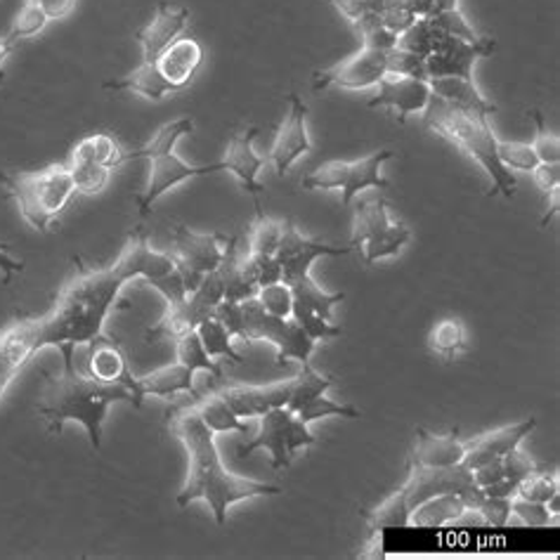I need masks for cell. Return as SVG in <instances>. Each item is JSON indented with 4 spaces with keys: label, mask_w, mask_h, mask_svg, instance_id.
Instances as JSON below:
<instances>
[{
    "label": "cell",
    "mask_w": 560,
    "mask_h": 560,
    "mask_svg": "<svg viewBox=\"0 0 560 560\" xmlns=\"http://www.w3.org/2000/svg\"><path fill=\"white\" fill-rule=\"evenodd\" d=\"M26 3L40 8L48 14V20L52 22V20H65L67 14H71L73 5H77V0H26Z\"/></svg>",
    "instance_id": "51"
},
{
    "label": "cell",
    "mask_w": 560,
    "mask_h": 560,
    "mask_svg": "<svg viewBox=\"0 0 560 560\" xmlns=\"http://www.w3.org/2000/svg\"><path fill=\"white\" fill-rule=\"evenodd\" d=\"M201 62H203L201 43L197 38L180 36L156 57V69L161 77L175 88V93H180L191 83V79L197 77Z\"/></svg>",
    "instance_id": "23"
},
{
    "label": "cell",
    "mask_w": 560,
    "mask_h": 560,
    "mask_svg": "<svg viewBox=\"0 0 560 560\" xmlns=\"http://www.w3.org/2000/svg\"><path fill=\"white\" fill-rule=\"evenodd\" d=\"M195 130V121L191 119H175L161 126L152 140L147 142L144 147L136 152H126L124 154V164L126 161L132 159H144L147 164H150V178H147L144 189L136 197L138 203V211L142 218H147L152 213V206L168 195L173 187H178L187 180H195L201 178V175H211L218 171V164L211 166H197V164H189V161L180 159L175 154V147L178 142L189 136V132Z\"/></svg>",
    "instance_id": "5"
},
{
    "label": "cell",
    "mask_w": 560,
    "mask_h": 560,
    "mask_svg": "<svg viewBox=\"0 0 560 560\" xmlns=\"http://www.w3.org/2000/svg\"><path fill=\"white\" fill-rule=\"evenodd\" d=\"M411 232L407 225L390 220L388 206L383 199L360 201L352 215V240L350 246L362 248L364 265L400 256L409 244Z\"/></svg>",
    "instance_id": "8"
},
{
    "label": "cell",
    "mask_w": 560,
    "mask_h": 560,
    "mask_svg": "<svg viewBox=\"0 0 560 560\" xmlns=\"http://www.w3.org/2000/svg\"><path fill=\"white\" fill-rule=\"evenodd\" d=\"M77 272L57 293L50 311L36 317L40 350L55 348L65 360V370L73 366L77 346H91L105 336V322L119 301L121 289L138 279L130 262L119 254L109 268H91L73 258Z\"/></svg>",
    "instance_id": "1"
},
{
    "label": "cell",
    "mask_w": 560,
    "mask_h": 560,
    "mask_svg": "<svg viewBox=\"0 0 560 560\" xmlns=\"http://www.w3.org/2000/svg\"><path fill=\"white\" fill-rule=\"evenodd\" d=\"M388 73V50L362 46L355 55L346 57L329 69L315 71L313 88L327 91V88H338V91H364L374 88Z\"/></svg>",
    "instance_id": "14"
},
{
    "label": "cell",
    "mask_w": 560,
    "mask_h": 560,
    "mask_svg": "<svg viewBox=\"0 0 560 560\" xmlns=\"http://www.w3.org/2000/svg\"><path fill=\"white\" fill-rule=\"evenodd\" d=\"M535 185L544 191V197H560V164H539L533 168Z\"/></svg>",
    "instance_id": "50"
},
{
    "label": "cell",
    "mask_w": 560,
    "mask_h": 560,
    "mask_svg": "<svg viewBox=\"0 0 560 560\" xmlns=\"http://www.w3.org/2000/svg\"><path fill=\"white\" fill-rule=\"evenodd\" d=\"M293 386H296V376L270 383V386H230L218 395L223 397L240 419H254L262 417L270 409L287 407Z\"/></svg>",
    "instance_id": "22"
},
{
    "label": "cell",
    "mask_w": 560,
    "mask_h": 560,
    "mask_svg": "<svg viewBox=\"0 0 560 560\" xmlns=\"http://www.w3.org/2000/svg\"><path fill=\"white\" fill-rule=\"evenodd\" d=\"M329 3L355 26L366 18H381L390 5V0H329Z\"/></svg>",
    "instance_id": "45"
},
{
    "label": "cell",
    "mask_w": 560,
    "mask_h": 560,
    "mask_svg": "<svg viewBox=\"0 0 560 560\" xmlns=\"http://www.w3.org/2000/svg\"><path fill=\"white\" fill-rule=\"evenodd\" d=\"M105 88L114 93L140 95L150 102H161L168 95H175V88L164 77H161L156 69V62H140L130 73H126L124 79L107 81Z\"/></svg>",
    "instance_id": "29"
},
{
    "label": "cell",
    "mask_w": 560,
    "mask_h": 560,
    "mask_svg": "<svg viewBox=\"0 0 560 560\" xmlns=\"http://www.w3.org/2000/svg\"><path fill=\"white\" fill-rule=\"evenodd\" d=\"M136 393L140 400H144L147 395L164 397V400H171L175 395H199L195 388V372L183 362H173L166 366H159L152 374L136 376Z\"/></svg>",
    "instance_id": "24"
},
{
    "label": "cell",
    "mask_w": 560,
    "mask_h": 560,
    "mask_svg": "<svg viewBox=\"0 0 560 560\" xmlns=\"http://www.w3.org/2000/svg\"><path fill=\"white\" fill-rule=\"evenodd\" d=\"M527 114L533 116V121L537 126V136H535V142H533L535 154L539 156L541 164H558V161H560V138L547 128V121H544V116H541L539 109H533Z\"/></svg>",
    "instance_id": "44"
},
{
    "label": "cell",
    "mask_w": 560,
    "mask_h": 560,
    "mask_svg": "<svg viewBox=\"0 0 560 560\" xmlns=\"http://www.w3.org/2000/svg\"><path fill=\"white\" fill-rule=\"evenodd\" d=\"M468 450V442H462L456 438V431L450 435H435L425 429H417V447L411 454L409 464L419 466H456L464 462V454Z\"/></svg>",
    "instance_id": "27"
},
{
    "label": "cell",
    "mask_w": 560,
    "mask_h": 560,
    "mask_svg": "<svg viewBox=\"0 0 560 560\" xmlns=\"http://www.w3.org/2000/svg\"><path fill=\"white\" fill-rule=\"evenodd\" d=\"M189 402L195 405V409L199 411V417L203 419V423L209 425V429L215 435L232 433V431H237L242 435H248V425L237 415H234L232 407L218 393L206 395V397L197 395V397H191Z\"/></svg>",
    "instance_id": "30"
},
{
    "label": "cell",
    "mask_w": 560,
    "mask_h": 560,
    "mask_svg": "<svg viewBox=\"0 0 560 560\" xmlns=\"http://www.w3.org/2000/svg\"><path fill=\"white\" fill-rule=\"evenodd\" d=\"M433 32H435L433 48H431V55L425 57V71H429V79H435V77L474 79V65L480 60V57H490L497 48L494 38L482 36L478 40H464V38L442 34L435 26Z\"/></svg>",
    "instance_id": "15"
},
{
    "label": "cell",
    "mask_w": 560,
    "mask_h": 560,
    "mask_svg": "<svg viewBox=\"0 0 560 560\" xmlns=\"http://www.w3.org/2000/svg\"><path fill=\"white\" fill-rule=\"evenodd\" d=\"M67 166H69V173H71L73 187H77L79 195L95 197L109 183L112 171L95 164V161H91V159H83V156L71 154L69 161H67Z\"/></svg>",
    "instance_id": "33"
},
{
    "label": "cell",
    "mask_w": 560,
    "mask_h": 560,
    "mask_svg": "<svg viewBox=\"0 0 560 560\" xmlns=\"http://www.w3.org/2000/svg\"><path fill=\"white\" fill-rule=\"evenodd\" d=\"M315 442L317 440L311 429L291 409L277 407L265 411L260 417L258 433L246 445H240L237 452L242 456H250L256 450H268L272 456V468L282 470L291 466L293 454L301 447H313Z\"/></svg>",
    "instance_id": "11"
},
{
    "label": "cell",
    "mask_w": 560,
    "mask_h": 560,
    "mask_svg": "<svg viewBox=\"0 0 560 560\" xmlns=\"http://www.w3.org/2000/svg\"><path fill=\"white\" fill-rule=\"evenodd\" d=\"M38 331L34 319H14L0 331V397L8 393L12 381L20 376L24 364L38 355Z\"/></svg>",
    "instance_id": "19"
},
{
    "label": "cell",
    "mask_w": 560,
    "mask_h": 560,
    "mask_svg": "<svg viewBox=\"0 0 560 560\" xmlns=\"http://www.w3.org/2000/svg\"><path fill=\"white\" fill-rule=\"evenodd\" d=\"M48 22H50L48 14L43 12L40 8L32 5V3H24V8L20 10L18 18H14V22H12V26H10V32H8L5 36H8V40L14 43V46H18L20 40L38 36V34L43 32V28L48 26Z\"/></svg>",
    "instance_id": "42"
},
{
    "label": "cell",
    "mask_w": 560,
    "mask_h": 560,
    "mask_svg": "<svg viewBox=\"0 0 560 560\" xmlns=\"http://www.w3.org/2000/svg\"><path fill=\"white\" fill-rule=\"evenodd\" d=\"M388 8H400V10H407L411 18L429 20L438 12L459 8V0H390Z\"/></svg>",
    "instance_id": "48"
},
{
    "label": "cell",
    "mask_w": 560,
    "mask_h": 560,
    "mask_svg": "<svg viewBox=\"0 0 560 560\" xmlns=\"http://www.w3.org/2000/svg\"><path fill=\"white\" fill-rule=\"evenodd\" d=\"M256 299L260 301V305L265 307V313H270L275 317L289 319L291 311H293V293L291 287L287 282H275L268 287H260Z\"/></svg>",
    "instance_id": "43"
},
{
    "label": "cell",
    "mask_w": 560,
    "mask_h": 560,
    "mask_svg": "<svg viewBox=\"0 0 560 560\" xmlns=\"http://www.w3.org/2000/svg\"><path fill=\"white\" fill-rule=\"evenodd\" d=\"M352 246H331L317 240L305 237V234L291 223V220H284V230H282V242H279V248L275 254V260L282 268V282H293L303 275H311L313 262L322 256H346L350 254Z\"/></svg>",
    "instance_id": "16"
},
{
    "label": "cell",
    "mask_w": 560,
    "mask_h": 560,
    "mask_svg": "<svg viewBox=\"0 0 560 560\" xmlns=\"http://www.w3.org/2000/svg\"><path fill=\"white\" fill-rule=\"evenodd\" d=\"M130 402L140 407L138 395L126 383H109L95 376H81L77 370L65 374H46V383L38 397V415L46 419L48 433L60 435L69 421L81 423L95 452L102 450V431L112 405Z\"/></svg>",
    "instance_id": "3"
},
{
    "label": "cell",
    "mask_w": 560,
    "mask_h": 560,
    "mask_svg": "<svg viewBox=\"0 0 560 560\" xmlns=\"http://www.w3.org/2000/svg\"><path fill=\"white\" fill-rule=\"evenodd\" d=\"M388 73L395 77H409V79H423L429 81V71H425V60L419 55H411L400 48L388 50Z\"/></svg>",
    "instance_id": "46"
},
{
    "label": "cell",
    "mask_w": 560,
    "mask_h": 560,
    "mask_svg": "<svg viewBox=\"0 0 560 560\" xmlns=\"http://www.w3.org/2000/svg\"><path fill=\"white\" fill-rule=\"evenodd\" d=\"M378 93L370 100V109H390L397 112L400 124L407 121L409 114H419L425 109L431 100V85L423 79H409V77H395L386 73L378 81Z\"/></svg>",
    "instance_id": "21"
},
{
    "label": "cell",
    "mask_w": 560,
    "mask_h": 560,
    "mask_svg": "<svg viewBox=\"0 0 560 560\" xmlns=\"http://www.w3.org/2000/svg\"><path fill=\"white\" fill-rule=\"evenodd\" d=\"M258 136V128H242L237 132H232V138L225 147L223 159L218 161V171H228L234 178L240 180V185L248 191L256 201V213L260 211V195H262V185L258 183V175L268 164V159L260 156L254 150V140Z\"/></svg>",
    "instance_id": "18"
},
{
    "label": "cell",
    "mask_w": 560,
    "mask_h": 560,
    "mask_svg": "<svg viewBox=\"0 0 560 560\" xmlns=\"http://www.w3.org/2000/svg\"><path fill=\"white\" fill-rule=\"evenodd\" d=\"M515 497L537 501V504H549L551 499L558 497V474H549V470L537 468L533 474L525 476L518 488H515Z\"/></svg>",
    "instance_id": "39"
},
{
    "label": "cell",
    "mask_w": 560,
    "mask_h": 560,
    "mask_svg": "<svg viewBox=\"0 0 560 560\" xmlns=\"http://www.w3.org/2000/svg\"><path fill=\"white\" fill-rule=\"evenodd\" d=\"M225 301L223 282L218 272L206 275L195 291H189L185 299L166 303V313L147 329V341H178L185 334L195 331L203 319L213 317L215 307Z\"/></svg>",
    "instance_id": "10"
},
{
    "label": "cell",
    "mask_w": 560,
    "mask_h": 560,
    "mask_svg": "<svg viewBox=\"0 0 560 560\" xmlns=\"http://www.w3.org/2000/svg\"><path fill=\"white\" fill-rule=\"evenodd\" d=\"M296 417H299L305 425H311V423H315V421H319V419H327V417L360 419L362 415H360V409H355V407H350V405H336V402L329 400V397L317 395V397H313L311 402H305V405L296 411Z\"/></svg>",
    "instance_id": "41"
},
{
    "label": "cell",
    "mask_w": 560,
    "mask_h": 560,
    "mask_svg": "<svg viewBox=\"0 0 560 560\" xmlns=\"http://www.w3.org/2000/svg\"><path fill=\"white\" fill-rule=\"evenodd\" d=\"M168 425L187 452V480L175 497L180 509L189 506L191 501H206L215 523L225 525L230 506L240 501L282 494V488L277 485L242 478L225 468L215 445V433L203 423L191 402L173 407L168 411Z\"/></svg>",
    "instance_id": "2"
},
{
    "label": "cell",
    "mask_w": 560,
    "mask_h": 560,
    "mask_svg": "<svg viewBox=\"0 0 560 560\" xmlns=\"http://www.w3.org/2000/svg\"><path fill=\"white\" fill-rule=\"evenodd\" d=\"M282 230H284V223H279V220H272L262 213H256L254 225L248 230L246 250L260 256H275L279 242H282Z\"/></svg>",
    "instance_id": "37"
},
{
    "label": "cell",
    "mask_w": 560,
    "mask_h": 560,
    "mask_svg": "<svg viewBox=\"0 0 560 560\" xmlns=\"http://www.w3.org/2000/svg\"><path fill=\"white\" fill-rule=\"evenodd\" d=\"M466 509H468L466 494H456V492L438 494L421 501L419 506L409 511L407 527H425V529L447 527L459 521Z\"/></svg>",
    "instance_id": "28"
},
{
    "label": "cell",
    "mask_w": 560,
    "mask_h": 560,
    "mask_svg": "<svg viewBox=\"0 0 560 560\" xmlns=\"http://www.w3.org/2000/svg\"><path fill=\"white\" fill-rule=\"evenodd\" d=\"M429 22L438 28V32L447 34V36H456V38H464V40H478L480 38L474 32V26L466 22V18L459 12V8L438 12V14H433V18H429Z\"/></svg>",
    "instance_id": "47"
},
{
    "label": "cell",
    "mask_w": 560,
    "mask_h": 560,
    "mask_svg": "<svg viewBox=\"0 0 560 560\" xmlns=\"http://www.w3.org/2000/svg\"><path fill=\"white\" fill-rule=\"evenodd\" d=\"M0 185L18 206L20 215L40 234L50 232L55 220L67 211L71 197L77 195L67 164H50L40 171L0 173Z\"/></svg>",
    "instance_id": "7"
},
{
    "label": "cell",
    "mask_w": 560,
    "mask_h": 560,
    "mask_svg": "<svg viewBox=\"0 0 560 560\" xmlns=\"http://www.w3.org/2000/svg\"><path fill=\"white\" fill-rule=\"evenodd\" d=\"M535 425H537L535 419H527V421H521V423H511V425H504V429H497V431L482 433V435H478L474 440H468V447L490 452L492 456H504L511 450L521 447V442L535 431Z\"/></svg>",
    "instance_id": "31"
},
{
    "label": "cell",
    "mask_w": 560,
    "mask_h": 560,
    "mask_svg": "<svg viewBox=\"0 0 560 560\" xmlns=\"http://www.w3.org/2000/svg\"><path fill=\"white\" fill-rule=\"evenodd\" d=\"M175 358H178V362H183L185 366H189V370L195 374L206 372V374H211L213 378H223V366H220L209 355V352L203 350L197 329L185 334L183 338L175 341Z\"/></svg>",
    "instance_id": "34"
},
{
    "label": "cell",
    "mask_w": 560,
    "mask_h": 560,
    "mask_svg": "<svg viewBox=\"0 0 560 560\" xmlns=\"http://www.w3.org/2000/svg\"><path fill=\"white\" fill-rule=\"evenodd\" d=\"M22 270H24V260L10 256L8 250L0 246V275H3V284L8 287L10 279L18 275V272H22Z\"/></svg>",
    "instance_id": "52"
},
{
    "label": "cell",
    "mask_w": 560,
    "mask_h": 560,
    "mask_svg": "<svg viewBox=\"0 0 560 560\" xmlns=\"http://www.w3.org/2000/svg\"><path fill=\"white\" fill-rule=\"evenodd\" d=\"M189 24V10L185 5H175L161 0L150 24L136 32V40L142 48V62H156L171 43L178 40Z\"/></svg>",
    "instance_id": "20"
},
{
    "label": "cell",
    "mask_w": 560,
    "mask_h": 560,
    "mask_svg": "<svg viewBox=\"0 0 560 560\" xmlns=\"http://www.w3.org/2000/svg\"><path fill=\"white\" fill-rule=\"evenodd\" d=\"M497 156L501 166L509 171H527L539 164V156L535 154V147L529 142H511V140H497Z\"/></svg>",
    "instance_id": "40"
},
{
    "label": "cell",
    "mask_w": 560,
    "mask_h": 560,
    "mask_svg": "<svg viewBox=\"0 0 560 560\" xmlns=\"http://www.w3.org/2000/svg\"><path fill=\"white\" fill-rule=\"evenodd\" d=\"M395 156L390 150L374 152L358 161L331 159L324 161L311 175L303 178V189H338L341 191V203L350 206L360 191L364 189H388L390 183L381 175V166Z\"/></svg>",
    "instance_id": "9"
},
{
    "label": "cell",
    "mask_w": 560,
    "mask_h": 560,
    "mask_svg": "<svg viewBox=\"0 0 560 560\" xmlns=\"http://www.w3.org/2000/svg\"><path fill=\"white\" fill-rule=\"evenodd\" d=\"M213 317L223 322V327L234 338L272 343L277 348V366H284L291 360L301 364L311 362L317 346L296 319H282L265 313V307L256 296L240 303L223 301L215 307Z\"/></svg>",
    "instance_id": "6"
},
{
    "label": "cell",
    "mask_w": 560,
    "mask_h": 560,
    "mask_svg": "<svg viewBox=\"0 0 560 560\" xmlns=\"http://www.w3.org/2000/svg\"><path fill=\"white\" fill-rule=\"evenodd\" d=\"M334 386H336V378H334V376H322V374H317V372L313 370L311 362H305L301 374L296 376V386H293V393H291V397H289L287 409H291L293 415H296V411H299L305 402H311L313 397L324 395V393H327V390L334 388Z\"/></svg>",
    "instance_id": "36"
},
{
    "label": "cell",
    "mask_w": 560,
    "mask_h": 560,
    "mask_svg": "<svg viewBox=\"0 0 560 560\" xmlns=\"http://www.w3.org/2000/svg\"><path fill=\"white\" fill-rule=\"evenodd\" d=\"M14 48H18V46H14L12 40H8V36L0 38V83H3V62L8 60L10 52H12Z\"/></svg>",
    "instance_id": "53"
},
{
    "label": "cell",
    "mask_w": 560,
    "mask_h": 560,
    "mask_svg": "<svg viewBox=\"0 0 560 560\" xmlns=\"http://www.w3.org/2000/svg\"><path fill=\"white\" fill-rule=\"evenodd\" d=\"M429 346L442 358H454L466 348V327L462 319H442L429 334Z\"/></svg>",
    "instance_id": "38"
},
{
    "label": "cell",
    "mask_w": 560,
    "mask_h": 560,
    "mask_svg": "<svg viewBox=\"0 0 560 560\" xmlns=\"http://www.w3.org/2000/svg\"><path fill=\"white\" fill-rule=\"evenodd\" d=\"M431 85V95L445 102L450 107L464 109V112H476L492 116L497 112L494 102L485 97L474 79H462V77H435L429 79Z\"/></svg>",
    "instance_id": "25"
},
{
    "label": "cell",
    "mask_w": 560,
    "mask_h": 560,
    "mask_svg": "<svg viewBox=\"0 0 560 560\" xmlns=\"http://www.w3.org/2000/svg\"><path fill=\"white\" fill-rule=\"evenodd\" d=\"M88 352H91V376H95L100 381H109V383H126V386L136 393V376H132V372H130V364H128L124 348L116 343L114 338H109L105 334L102 338H97V341L88 346Z\"/></svg>",
    "instance_id": "26"
},
{
    "label": "cell",
    "mask_w": 560,
    "mask_h": 560,
    "mask_svg": "<svg viewBox=\"0 0 560 560\" xmlns=\"http://www.w3.org/2000/svg\"><path fill=\"white\" fill-rule=\"evenodd\" d=\"M511 513L529 527H547L551 523V511L547 504H537V501H527L521 497H511Z\"/></svg>",
    "instance_id": "49"
},
{
    "label": "cell",
    "mask_w": 560,
    "mask_h": 560,
    "mask_svg": "<svg viewBox=\"0 0 560 560\" xmlns=\"http://www.w3.org/2000/svg\"><path fill=\"white\" fill-rule=\"evenodd\" d=\"M311 150H313V140H311V132H307V107L296 93H291L289 114L284 124L277 130V138L268 161L275 166L279 178H284L289 168Z\"/></svg>",
    "instance_id": "17"
},
{
    "label": "cell",
    "mask_w": 560,
    "mask_h": 560,
    "mask_svg": "<svg viewBox=\"0 0 560 560\" xmlns=\"http://www.w3.org/2000/svg\"><path fill=\"white\" fill-rule=\"evenodd\" d=\"M232 240V237H230ZM230 240L223 234H201L178 225L173 230V244H175V260H178V270L185 279L187 293L199 287L206 275H211L223 262Z\"/></svg>",
    "instance_id": "13"
},
{
    "label": "cell",
    "mask_w": 560,
    "mask_h": 560,
    "mask_svg": "<svg viewBox=\"0 0 560 560\" xmlns=\"http://www.w3.org/2000/svg\"><path fill=\"white\" fill-rule=\"evenodd\" d=\"M289 287L293 293L291 319H296L315 343L341 336V327L334 324V307L346 299L343 291L327 293L311 275L293 279Z\"/></svg>",
    "instance_id": "12"
},
{
    "label": "cell",
    "mask_w": 560,
    "mask_h": 560,
    "mask_svg": "<svg viewBox=\"0 0 560 560\" xmlns=\"http://www.w3.org/2000/svg\"><path fill=\"white\" fill-rule=\"evenodd\" d=\"M423 124L425 128L433 130L435 136L454 144L456 150L466 152L476 164L482 166V171L488 173L492 180L490 197H515L518 183H515V175L509 168L501 166V161L497 156V136L490 126V116L450 107L442 100L431 95L429 105L423 109Z\"/></svg>",
    "instance_id": "4"
},
{
    "label": "cell",
    "mask_w": 560,
    "mask_h": 560,
    "mask_svg": "<svg viewBox=\"0 0 560 560\" xmlns=\"http://www.w3.org/2000/svg\"><path fill=\"white\" fill-rule=\"evenodd\" d=\"M197 334H199V338H201V346H203V350L209 352V355L213 358V360H220V358H228L230 362H234V364H242V355L237 350H234V346H232V334L223 327V322L220 319H215V317H209V319H203L199 327H197Z\"/></svg>",
    "instance_id": "35"
},
{
    "label": "cell",
    "mask_w": 560,
    "mask_h": 560,
    "mask_svg": "<svg viewBox=\"0 0 560 560\" xmlns=\"http://www.w3.org/2000/svg\"><path fill=\"white\" fill-rule=\"evenodd\" d=\"M71 154L91 159L100 166L116 171L124 164L126 152L121 150L119 142H116L112 136H107V132H93V136H88L81 142H77V147H73Z\"/></svg>",
    "instance_id": "32"
}]
</instances>
